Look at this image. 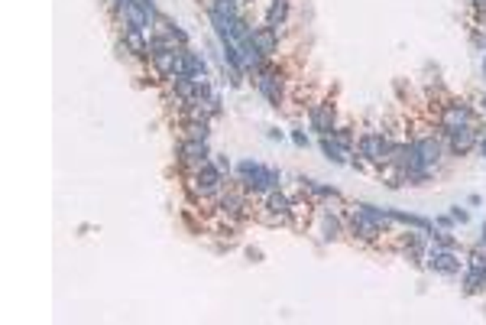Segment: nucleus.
Returning <instances> with one entry per match:
<instances>
[{
	"instance_id": "obj_1",
	"label": "nucleus",
	"mask_w": 486,
	"mask_h": 325,
	"mask_svg": "<svg viewBox=\"0 0 486 325\" xmlns=\"http://www.w3.org/2000/svg\"><path fill=\"white\" fill-rule=\"evenodd\" d=\"M237 173H240V185L253 195H266V192H273V189H279V173H275L273 166H263V162H256V160H243L237 166Z\"/></svg>"
},
{
	"instance_id": "obj_2",
	"label": "nucleus",
	"mask_w": 486,
	"mask_h": 325,
	"mask_svg": "<svg viewBox=\"0 0 486 325\" xmlns=\"http://www.w3.org/2000/svg\"><path fill=\"white\" fill-rule=\"evenodd\" d=\"M438 124H441L444 133H451V130H460V127H476V114L474 108L460 101V98H447L438 111Z\"/></svg>"
},
{
	"instance_id": "obj_3",
	"label": "nucleus",
	"mask_w": 486,
	"mask_h": 325,
	"mask_svg": "<svg viewBox=\"0 0 486 325\" xmlns=\"http://www.w3.org/2000/svg\"><path fill=\"white\" fill-rule=\"evenodd\" d=\"M392 147H396V140L389 137V130H367L363 137L357 140V150L363 160H370V162H389L392 156Z\"/></svg>"
},
{
	"instance_id": "obj_4",
	"label": "nucleus",
	"mask_w": 486,
	"mask_h": 325,
	"mask_svg": "<svg viewBox=\"0 0 486 325\" xmlns=\"http://www.w3.org/2000/svg\"><path fill=\"white\" fill-rule=\"evenodd\" d=\"M412 153H415V160H418V166H422L425 173H431L434 166H438V162H441V153H444V147H441V140H438V137H434L431 130L425 127L422 133H415L412 140Z\"/></svg>"
},
{
	"instance_id": "obj_5",
	"label": "nucleus",
	"mask_w": 486,
	"mask_h": 325,
	"mask_svg": "<svg viewBox=\"0 0 486 325\" xmlns=\"http://www.w3.org/2000/svg\"><path fill=\"white\" fill-rule=\"evenodd\" d=\"M425 260H428V267H431L434 273H441V277H457V273H460V257H457L454 248H447V244L431 241L428 250H425Z\"/></svg>"
},
{
	"instance_id": "obj_6",
	"label": "nucleus",
	"mask_w": 486,
	"mask_h": 325,
	"mask_svg": "<svg viewBox=\"0 0 486 325\" xmlns=\"http://www.w3.org/2000/svg\"><path fill=\"white\" fill-rule=\"evenodd\" d=\"M263 221H269V225H289V221H292V198H289L286 192H279V189L266 192L263 195Z\"/></svg>"
},
{
	"instance_id": "obj_7",
	"label": "nucleus",
	"mask_w": 486,
	"mask_h": 325,
	"mask_svg": "<svg viewBox=\"0 0 486 325\" xmlns=\"http://www.w3.org/2000/svg\"><path fill=\"white\" fill-rule=\"evenodd\" d=\"M256 88H260V95H263L273 108L282 104V75H279V68L263 65V68L256 72Z\"/></svg>"
},
{
	"instance_id": "obj_8",
	"label": "nucleus",
	"mask_w": 486,
	"mask_h": 325,
	"mask_svg": "<svg viewBox=\"0 0 486 325\" xmlns=\"http://www.w3.org/2000/svg\"><path fill=\"white\" fill-rule=\"evenodd\" d=\"M308 120H311V127H315L321 137H328V133L338 130V114H334V104H331V101H318V104H311Z\"/></svg>"
},
{
	"instance_id": "obj_9",
	"label": "nucleus",
	"mask_w": 486,
	"mask_h": 325,
	"mask_svg": "<svg viewBox=\"0 0 486 325\" xmlns=\"http://www.w3.org/2000/svg\"><path fill=\"white\" fill-rule=\"evenodd\" d=\"M250 43H253V49L263 59H273V55H279V30H273V26H253Z\"/></svg>"
},
{
	"instance_id": "obj_10",
	"label": "nucleus",
	"mask_w": 486,
	"mask_h": 325,
	"mask_svg": "<svg viewBox=\"0 0 486 325\" xmlns=\"http://www.w3.org/2000/svg\"><path fill=\"white\" fill-rule=\"evenodd\" d=\"M447 143H451V150H454L457 156H464V153H470L476 143H480V130L476 127L451 130V133H447Z\"/></svg>"
},
{
	"instance_id": "obj_11",
	"label": "nucleus",
	"mask_w": 486,
	"mask_h": 325,
	"mask_svg": "<svg viewBox=\"0 0 486 325\" xmlns=\"http://www.w3.org/2000/svg\"><path fill=\"white\" fill-rule=\"evenodd\" d=\"M179 156L188 169L191 166H198V162H204L208 156H211V153H208V140H188V137H185V140L179 143Z\"/></svg>"
},
{
	"instance_id": "obj_12",
	"label": "nucleus",
	"mask_w": 486,
	"mask_h": 325,
	"mask_svg": "<svg viewBox=\"0 0 486 325\" xmlns=\"http://www.w3.org/2000/svg\"><path fill=\"white\" fill-rule=\"evenodd\" d=\"M243 0H211L208 3V17L211 20H240L243 17Z\"/></svg>"
},
{
	"instance_id": "obj_13",
	"label": "nucleus",
	"mask_w": 486,
	"mask_h": 325,
	"mask_svg": "<svg viewBox=\"0 0 486 325\" xmlns=\"http://www.w3.org/2000/svg\"><path fill=\"white\" fill-rule=\"evenodd\" d=\"M124 53H133V55H149V39H146V30H133V26H124Z\"/></svg>"
},
{
	"instance_id": "obj_14",
	"label": "nucleus",
	"mask_w": 486,
	"mask_h": 325,
	"mask_svg": "<svg viewBox=\"0 0 486 325\" xmlns=\"http://www.w3.org/2000/svg\"><path fill=\"white\" fill-rule=\"evenodd\" d=\"M289 10H292V0H269V10H266V26L273 30H282L289 20Z\"/></svg>"
},
{
	"instance_id": "obj_15",
	"label": "nucleus",
	"mask_w": 486,
	"mask_h": 325,
	"mask_svg": "<svg viewBox=\"0 0 486 325\" xmlns=\"http://www.w3.org/2000/svg\"><path fill=\"white\" fill-rule=\"evenodd\" d=\"M321 150H324V156L328 160H334V162H347V156H350V147H344V143L338 140V137H321Z\"/></svg>"
},
{
	"instance_id": "obj_16",
	"label": "nucleus",
	"mask_w": 486,
	"mask_h": 325,
	"mask_svg": "<svg viewBox=\"0 0 486 325\" xmlns=\"http://www.w3.org/2000/svg\"><path fill=\"white\" fill-rule=\"evenodd\" d=\"M302 192H308L311 198H338V192H334V189H328V185H318L315 179H302Z\"/></svg>"
},
{
	"instance_id": "obj_17",
	"label": "nucleus",
	"mask_w": 486,
	"mask_h": 325,
	"mask_svg": "<svg viewBox=\"0 0 486 325\" xmlns=\"http://www.w3.org/2000/svg\"><path fill=\"white\" fill-rule=\"evenodd\" d=\"M182 130H185L188 140H208L211 137V124H201V120H188Z\"/></svg>"
},
{
	"instance_id": "obj_18",
	"label": "nucleus",
	"mask_w": 486,
	"mask_h": 325,
	"mask_svg": "<svg viewBox=\"0 0 486 325\" xmlns=\"http://www.w3.org/2000/svg\"><path fill=\"white\" fill-rule=\"evenodd\" d=\"M480 290H486L483 280H480V273H476L474 267H467L464 270V292H480Z\"/></svg>"
},
{
	"instance_id": "obj_19",
	"label": "nucleus",
	"mask_w": 486,
	"mask_h": 325,
	"mask_svg": "<svg viewBox=\"0 0 486 325\" xmlns=\"http://www.w3.org/2000/svg\"><path fill=\"white\" fill-rule=\"evenodd\" d=\"M470 267H474L476 273H480V280H483V286H486V254H470Z\"/></svg>"
},
{
	"instance_id": "obj_20",
	"label": "nucleus",
	"mask_w": 486,
	"mask_h": 325,
	"mask_svg": "<svg viewBox=\"0 0 486 325\" xmlns=\"http://www.w3.org/2000/svg\"><path fill=\"white\" fill-rule=\"evenodd\" d=\"M324 234H328V238H340V221L338 218L324 215Z\"/></svg>"
},
{
	"instance_id": "obj_21",
	"label": "nucleus",
	"mask_w": 486,
	"mask_h": 325,
	"mask_svg": "<svg viewBox=\"0 0 486 325\" xmlns=\"http://www.w3.org/2000/svg\"><path fill=\"white\" fill-rule=\"evenodd\" d=\"M211 162L217 166V169H221L224 176H231V162H227V156H211Z\"/></svg>"
},
{
	"instance_id": "obj_22",
	"label": "nucleus",
	"mask_w": 486,
	"mask_h": 325,
	"mask_svg": "<svg viewBox=\"0 0 486 325\" xmlns=\"http://www.w3.org/2000/svg\"><path fill=\"white\" fill-rule=\"evenodd\" d=\"M451 218H454V221H460V225H464V221H470V215H467V212H460V208H454V212H451Z\"/></svg>"
},
{
	"instance_id": "obj_23",
	"label": "nucleus",
	"mask_w": 486,
	"mask_h": 325,
	"mask_svg": "<svg viewBox=\"0 0 486 325\" xmlns=\"http://www.w3.org/2000/svg\"><path fill=\"white\" fill-rule=\"evenodd\" d=\"M292 140H295V143H298V147H308V140H305V133H298V130H295V133H292Z\"/></svg>"
},
{
	"instance_id": "obj_24",
	"label": "nucleus",
	"mask_w": 486,
	"mask_h": 325,
	"mask_svg": "<svg viewBox=\"0 0 486 325\" xmlns=\"http://www.w3.org/2000/svg\"><path fill=\"white\" fill-rule=\"evenodd\" d=\"M480 248H486V225H483V234H480Z\"/></svg>"
},
{
	"instance_id": "obj_25",
	"label": "nucleus",
	"mask_w": 486,
	"mask_h": 325,
	"mask_svg": "<svg viewBox=\"0 0 486 325\" xmlns=\"http://www.w3.org/2000/svg\"><path fill=\"white\" fill-rule=\"evenodd\" d=\"M480 150H483V156H486V137H483V140H480Z\"/></svg>"
},
{
	"instance_id": "obj_26",
	"label": "nucleus",
	"mask_w": 486,
	"mask_h": 325,
	"mask_svg": "<svg viewBox=\"0 0 486 325\" xmlns=\"http://www.w3.org/2000/svg\"><path fill=\"white\" fill-rule=\"evenodd\" d=\"M483 72H486V59H483Z\"/></svg>"
},
{
	"instance_id": "obj_27",
	"label": "nucleus",
	"mask_w": 486,
	"mask_h": 325,
	"mask_svg": "<svg viewBox=\"0 0 486 325\" xmlns=\"http://www.w3.org/2000/svg\"><path fill=\"white\" fill-rule=\"evenodd\" d=\"M483 114H486V101H483Z\"/></svg>"
},
{
	"instance_id": "obj_28",
	"label": "nucleus",
	"mask_w": 486,
	"mask_h": 325,
	"mask_svg": "<svg viewBox=\"0 0 486 325\" xmlns=\"http://www.w3.org/2000/svg\"><path fill=\"white\" fill-rule=\"evenodd\" d=\"M243 3H246V0H243Z\"/></svg>"
}]
</instances>
